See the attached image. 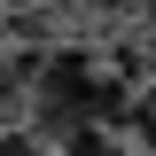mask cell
<instances>
[{
	"label": "cell",
	"mask_w": 156,
	"mask_h": 156,
	"mask_svg": "<svg viewBox=\"0 0 156 156\" xmlns=\"http://www.w3.org/2000/svg\"><path fill=\"white\" fill-rule=\"evenodd\" d=\"M31 109H39V125L55 140H70V133L109 125V117L125 109V78L101 70V62L78 55V47H55V55L39 62V78H31Z\"/></svg>",
	"instance_id": "obj_1"
},
{
	"label": "cell",
	"mask_w": 156,
	"mask_h": 156,
	"mask_svg": "<svg viewBox=\"0 0 156 156\" xmlns=\"http://www.w3.org/2000/svg\"><path fill=\"white\" fill-rule=\"evenodd\" d=\"M55 148H62V156H125L109 125H86V133H70V140H55Z\"/></svg>",
	"instance_id": "obj_2"
},
{
	"label": "cell",
	"mask_w": 156,
	"mask_h": 156,
	"mask_svg": "<svg viewBox=\"0 0 156 156\" xmlns=\"http://www.w3.org/2000/svg\"><path fill=\"white\" fill-rule=\"evenodd\" d=\"M0 148H8V156H39V140H31V133H8Z\"/></svg>",
	"instance_id": "obj_3"
}]
</instances>
